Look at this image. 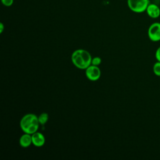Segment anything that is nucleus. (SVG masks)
<instances>
[{"label":"nucleus","mask_w":160,"mask_h":160,"mask_svg":"<svg viewBox=\"0 0 160 160\" xmlns=\"http://www.w3.org/2000/svg\"><path fill=\"white\" fill-rule=\"evenodd\" d=\"M71 61L76 68L81 69H86L91 64L92 57L88 51L79 49L72 52Z\"/></svg>","instance_id":"1"},{"label":"nucleus","mask_w":160,"mask_h":160,"mask_svg":"<svg viewBox=\"0 0 160 160\" xmlns=\"http://www.w3.org/2000/svg\"><path fill=\"white\" fill-rule=\"evenodd\" d=\"M39 124L38 116L32 113L25 114L20 121V127L22 131L30 134L38 131Z\"/></svg>","instance_id":"2"},{"label":"nucleus","mask_w":160,"mask_h":160,"mask_svg":"<svg viewBox=\"0 0 160 160\" xmlns=\"http://www.w3.org/2000/svg\"><path fill=\"white\" fill-rule=\"evenodd\" d=\"M149 4V0H128V5L129 9L138 13L145 11Z\"/></svg>","instance_id":"3"},{"label":"nucleus","mask_w":160,"mask_h":160,"mask_svg":"<svg viewBox=\"0 0 160 160\" xmlns=\"http://www.w3.org/2000/svg\"><path fill=\"white\" fill-rule=\"evenodd\" d=\"M149 39L153 42L160 41V22H156L150 25L148 30Z\"/></svg>","instance_id":"4"},{"label":"nucleus","mask_w":160,"mask_h":160,"mask_svg":"<svg viewBox=\"0 0 160 160\" xmlns=\"http://www.w3.org/2000/svg\"><path fill=\"white\" fill-rule=\"evenodd\" d=\"M85 73L87 78L90 81H95L99 79L101 76V70L98 66L91 64L85 69Z\"/></svg>","instance_id":"5"},{"label":"nucleus","mask_w":160,"mask_h":160,"mask_svg":"<svg viewBox=\"0 0 160 160\" xmlns=\"http://www.w3.org/2000/svg\"><path fill=\"white\" fill-rule=\"evenodd\" d=\"M32 136V142L36 147L42 146L46 141L44 136L39 132H35L31 134Z\"/></svg>","instance_id":"6"},{"label":"nucleus","mask_w":160,"mask_h":160,"mask_svg":"<svg viewBox=\"0 0 160 160\" xmlns=\"http://www.w3.org/2000/svg\"><path fill=\"white\" fill-rule=\"evenodd\" d=\"M148 15L153 19L158 18L160 16V8L156 4H149L146 10Z\"/></svg>","instance_id":"7"},{"label":"nucleus","mask_w":160,"mask_h":160,"mask_svg":"<svg viewBox=\"0 0 160 160\" xmlns=\"http://www.w3.org/2000/svg\"><path fill=\"white\" fill-rule=\"evenodd\" d=\"M32 142V136L30 134L25 133L22 134L19 139V144L22 148L29 147Z\"/></svg>","instance_id":"8"},{"label":"nucleus","mask_w":160,"mask_h":160,"mask_svg":"<svg viewBox=\"0 0 160 160\" xmlns=\"http://www.w3.org/2000/svg\"><path fill=\"white\" fill-rule=\"evenodd\" d=\"M48 118H49V116H48V113H46V112H42L38 116L39 122L42 125H43L47 122Z\"/></svg>","instance_id":"9"},{"label":"nucleus","mask_w":160,"mask_h":160,"mask_svg":"<svg viewBox=\"0 0 160 160\" xmlns=\"http://www.w3.org/2000/svg\"><path fill=\"white\" fill-rule=\"evenodd\" d=\"M152 71L156 76H160V61H157L154 63L152 67Z\"/></svg>","instance_id":"10"},{"label":"nucleus","mask_w":160,"mask_h":160,"mask_svg":"<svg viewBox=\"0 0 160 160\" xmlns=\"http://www.w3.org/2000/svg\"><path fill=\"white\" fill-rule=\"evenodd\" d=\"M101 63V58L97 56V57L92 58L91 64L98 66Z\"/></svg>","instance_id":"11"},{"label":"nucleus","mask_w":160,"mask_h":160,"mask_svg":"<svg viewBox=\"0 0 160 160\" xmlns=\"http://www.w3.org/2000/svg\"><path fill=\"white\" fill-rule=\"evenodd\" d=\"M1 2L4 5L6 6H9L12 4L13 0H1Z\"/></svg>","instance_id":"12"},{"label":"nucleus","mask_w":160,"mask_h":160,"mask_svg":"<svg viewBox=\"0 0 160 160\" xmlns=\"http://www.w3.org/2000/svg\"><path fill=\"white\" fill-rule=\"evenodd\" d=\"M155 58L158 61H160V46L156 51Z\"/></svg>","instance_id":"13"},{"label":"nucleus","mask_w":160,"mask_h":160,"mask_svg":"<svg viewBox=\"0 0 160 160\" xmlns=\"http://www.w3.org/2000/svg\"><path fill=\"white\" fill-rule=\"evenodd\" d=\"M3 29H4V25H3V24L1 22V23L0 24V33H2V32Z\"/></svg>","instance_id":"14"}]
</instances>
